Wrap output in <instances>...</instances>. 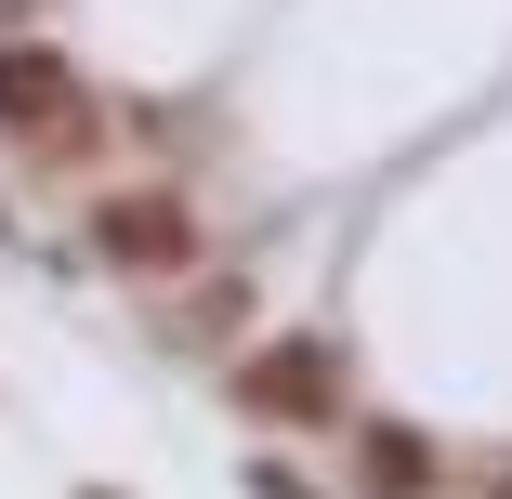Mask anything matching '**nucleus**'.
I'll use <instances>...</instances> for the list:
<instances>
[{"instance_id":"f03ea898","label":"nucleus","mask_w":512,"mask_h":499,"mask_svg":"<svg viewBox=\"0 0 512 499\" xmlns=\"http://www.w3.org/2000/svg\"><path fill=\"white\" fill-rule=\"evenodd\" d=\"M92 237H106L119 263H184V211H171V197H119Z\"/></svg>"},{"instance_id":"f257e3e1","label":"nucleus","mask_w":512,"mask_h":499,"mask_svg":"<svg viewBox=\"0 0 512 499\" xmlns=\"http://www.w3.org/2000/svg\"><path fill=\"white\" fill-rule=\"evenodd\" d=\"M0 119H40V145H79V92H66V66L0 40Z\"/></svg>"},{"instance_id":"7ed1b4c3","label":"nucleus","mask_w":512,"mask_h":499,"mask_svg":"<svg viewBox=\"0 0 512 499\" xmlns=\"http://www.w3.org/2000/svg\"><path fill=\"white\" fill-rule=\"evenodd\" d=\"M250 394H263V408H329V355H263Z\"/></svg>"}]
</instances>
